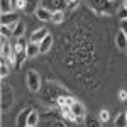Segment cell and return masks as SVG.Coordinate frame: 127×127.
I'll return each mask as SVG.
<instances>
[{"label": "cell", "instance_id": "1", "mask_svg": "<svg viewBox=\"0 0 127 127\" xmlns=\"http://www.w3.org/2000/svg\"><path fill=\"white\" fill-rule=\"evenodd\" d=\"M26 81H27V87L32 93H37L41 90V76L37 71H34V69H29L27 71V76H26Z\"/></svg>", "mask_w": 127, "mask_h": 127}, {"label": "cell", "instance_id": "3", "mask_svg": "<svg viewBox=\"0 0 127 127\" xmlns=\"http://www.w3.org/2000/svg\"><path fill=\"white\" fill-rule=\"evenodd\" d=\"M0 22H2V26H15L17 22H19V14L14 10V12H9V14H2V17H0Z\"/></svg>", "mask_w": 127, "mask_h": 127}, {"label": "cell", "instance_id": "15", "mask_svg": "<svg viewBox=\"0 0 127 127\" xmlns=\"http://www.w3.org/2000/svg\"><path fill=\"white\" fill-rule=\"evenodd\" d=\"M114 126H115V127H127V115H126V112H124V114H119L117 117H115Z\"/></svg>", "mask_w": 127, "mask_h": 127}, {"label": "cell", "instance_id": "9", "mask_svg": "<svg viewBox=\"0 0 127 127\" xmlns=\"http://www.w3.org/2000/svg\"><path fill=\"white\" fill-rule=\"evenodd\" d=\"M37 54H41V48L39 44H36V42H31L27 44V49H26V58H36Z\"/></svg>", "mask_w": 127, "mask_h": 127}, {"label": "cell", "instance_id": "6", "mask_svg": "<svg viewBox=\"0 0 127 127\" xmlns=\"http://www.w3.org/2000/svg\"><path fill=\"white\" fill-rule=\"evenodd\" d=\"M71 114L78 119V120H81V119L87 115V108H85V105H83L81 102H75V103L71 105Z\"/></svg>", "mask_w": 127, "mask_h": 127}, {"label": "cell", "instance_id": "14", "mask_svg": "<svg viewBox=\"0 0 127 127\" xmlns=\"http://www.w3.org/2000/svg\"><path fill=\"white\" fill-rule=\"evenodd\" d=\"M51 46H53V36L49 34L46 39L42 41L39 44V48H41V54H44V53H49V49H51Z\"/></svg>", "mask_w": 127, "mask_h": 127}, {"label": "cell", "instance_id": "26", "mask_svg": "<svg viewBox=\"0 0 127 127\" xmlns=\"http://www.w3.org/2000/svg\"><path fill=\"white\" fill-rule=\"evenodd\" d=\"M120 98H127V93H126V92H120Z\"/></svg>", "mask_w": 127, "mask_h": 127}, {"label": "cell", "instance_id": "21", "mask_svg": "<svg viewBox=\"0 0 127 127\" xmlns=\"http://www.w3.org/2000/svg\"><path fill=\"white\" fill-rule=\"evenodd\" d=\"M0 31H2V37H10V36H14V31H12V27H9V26H2Z\"/></svg>", "mask_w": 127, "mask_h": 127}, {"label": "cell", "instance_id": "7", "mask_svg": "<svg viewBox=\"0 0 127 127\" xmlns=\"http://www.w3.org/2000/svg\"><path fill=\"white\" fill-rule=\"evenodd\" d=\"M27 44H29V42L26 41V37H19V39H17V42L14 44V51H15V54H17V56H22V54L26 56Z\"/></svg>", "mask_w": 127, "mask_h": 127}, {"label": "cell", "instance_id": "12", "mask_svg": "<svg viewBox=\"0 0 127 127\" xmlns=\"http://www.w3.org/2000/svg\"><path fill=\"white\" fill-rule=\"evenodd\" d=\"M41 3V0H26V9L24 12L26 14H36V10L39 9L37 5Z\"/></svg>", "mask_w": 127, "mask_h": 127}, {"label": "cell", "instance_id": "20", "mask_svg": "<svg viewBox=\"0 0 127 127\" xmlns=\"http://www.w3.org/2000/svg\"><path fill=\"white\" fill-rule=\"evenodd\" d=\"M108 119H110V115H108V112L105 110V108H102V110L98 112V120H100L102 124H105V122H107Z\"/></svg>", "mask_w": 127, "mask_h": 127}, {"label": "cell", "instance_id": "18", "mask_svg": "<svg viewBox=\"0 0 127 127\" xmlns=\"http://www.w3.org/2000/svg\"><path fill=\"white\" fill-rule=\"evenodd\" d=\"M2 14H9V12H14V7H12V2L10 0H2Z\"/></svg>", "mask_w": 127, "mask_h": 127}, {"label": "cell", "instance_id": "28", "mask_svg": "<svg viewBox=\"0 0 127 127\" xmlns=\"http://www.w3.org/2000/svg\"><path fill=\"white\" fill-rule=\"evenodd\" d=\"M107 2H114V0H107Z\"/></svg>", "mask_w": 127, "mask_h": 127}, {"label": "cell", "instance_id": "30", "mask_svg": "<svg viewBox=\"0 0 127 127\" xmlns=\"http://www.w3.org/2000/svg\"><path fill=\"white\" fill-rule=\"evenodd\" d=\"M126 51H127V49H126Z\"/></svg>", "mask_w": 127, "mask_h": 127}, {"label": "cell", "instance_id": "25", "mask_svg": "<svg viewBox=\"0 0 127 127\" xmlns=\"http://www.w3.org/2000/svg\"><path fill=\"white\" fill-rule=\"evenodd\" d=\"M66 3H68V5H71V7H75V5L78 3V0H66Z\"/></svg>", "mask_w": 127, "mask_h": 127}, {"label": "cell", "instance_id": "13", "mask_svg": "<svg viewBox=\"0 0 127 127\" xmlns=\"http://www.w3.org/2000/svg\"><path fill=\"white\" fill-rule=\"evenodd\" d=\"M76 100L71 97V95H61V97L58 98V105H61L63 108H66V107H71L73 103H75Z\"/></svg>", "mask_w": 127, "mask_h": 127}, {"label": "cell", "instance_id": "29", "mask_svg": "<svg viewBox=\"0 0 127 127\" xmlns=\"http://www.w3.org/2000/svg\"><path fill=\"white\" fill-rule=\"evenodd\" d=\"M126 115H127V110H126Z\"/></svg>", "mask_w": 127, "mask_h": 127}, {"label": "cell", "instance_id": "16", "mask_svg": "<svg viewBox=\"0 0 127 127\" xmlns=\"http://www.w3.org/2000/svg\"><path fill=\"white\" fill-rule=\"evenodd\" d=\"M37 122H39V115H37L36 110H32L31 115H29V119H27V127H36Z\"/></svg>", "mask_w": 127, "mask_h": 127}, {"label": "cell", "instance_id": "8", "mask_svg": "<svg viewBox=\"0 0 127 127\" xmlns=\"http://www.w3.org/2000/svg\"><path fill=\"white\" fill-rule=\"evenodd\" d=\"M36 17L42 22H51V17H53V12L48 9H44V7H39V9L36 10Z\"/></svg>", "mask_w": 127, "mask_h": 127}, {"label": "cell", "instance_id": "2", "mask_svg": "<svg viewBox=\"0 0 127 127\" xmlns=\"http://www.w3.org/2000/svg\"><path fill=\"white\" fill-rule=\"evenodd\" d=\"M41 3H42L44 9L51 10V12H59L68 5L66 0H41Z\"/></svg>", "mask_w": 127, "mask_h": 127}, {"label": "cell", "instance_id": "24", "mask_svg": "<svg viewBox=\"0 0 127 127\" xmlns=\"http://www.w3.org/2000/svg\"><path fill=\"white\" fill-rule=\"evenodd\" d=\"M87 127H100V124H98V120H95V119H88Z\"/></svg>", "mask_w": 127, "mask_h": 127}, {"label": "cell", "instance_id": "19", "mask_svg": "<svg viewBox=\"0 0 127 127\" xmlns=\"http://www.w3.org/2000/svg\"><path fill=\"white\" fill-rule=\"evenodd\" d=\"M14 10H24L26 9V0H10Z\"/></svg>", "mask_w": 127, "mask_h": 127}, {"label": "cell", "instance_id": "22", "mask_svg": "<svg viewBox=\"0 0 127 127\" xmlns=\"http://www.w3.org/2000/svg\"><path fill=\"white\" fill-rule=\"evenodd\" d=\"M9 73H10V69H9V63L2 61V68H0V76H2V78H5V76H7Z\"/></svg>", "mask_w": 127, "mask_h": 127}, {"label": "cell", "instance_id": "17", "mask_svg": "<svg viewBox=\"0 0 127 127\" xmlns=\"http://www.w3.org/2000/svg\"><path fill=\"white\" fill-rule=\"evenodd\" d=\"M64 20V12L59 10V12H53V17H51V22L53 24H61Z\"/></svg>", "mask_w": 127, "mask_h": 127}, {"label": "cell", "instance_id": "10", "mask_svg": "<svg viewBox=\"0 0 127 127\" xmlns=\"http://www.w3.org/2000/svg\"><path fill=\"white\" fill-rule=\"evenodd\" d=\"M115 44H117L119 49H127V34L120 29L115 36Z\"/></svg>", "mask_w": 127, "mask_h": 127}, {"label": "cell", "instance_id": "5", "mask_svg": "<svg viewBox=\"0 0 127 127\" xmlns=\"http://www.w3.org/2000/svg\"><path fill=\"white\" fill-rule=\"evenodd\" d=\"M31 112H32V108H31V107L24 108V110L20 112L19 115H17V120H15V127H27V119H29Z\"/></svg>", "mask_w": 127, "mask_h": 127}, {"label": "cell", "instance_id": "11", "mask_svg": "<svg viewBox=\"0 0 127 127\" xmlns=\"http://www.w3.org/2000/svg\"><path fill=\"white\" fill-rule=\"evenodd\" d=\"M12 31H14V37H24V32H26V22L24 20H19L15 26H12Z\"/></svg>", "mask_w": 127, "mask_h": 127}, {"label": "cell", "instance_id": "27", "mask_svg": "<svg viewBox=\"0 0 127 127\" xmlns=\"http://www.w3.org/2000/svg\"><path fill=\"white\" fill-rule=\"evenodd\" d=\"M124 9L127 10V0H124Z\"/></svg>", "mask_w": 127, "mask_h": 127}, {"label": "cell", "instance_id": "23", "mask_svg": "<svg viewBox=\"0 0 127 127\" xmlns=\"http://www.w3.org/2000/svg\"><path fill=\"white\" fill-rule=\"evenodd\" d=\"M12 102V92L9 90H3V110H7V102Z\"/></svg>", "mask_w": 127, "mask_h": 127}, {"label": "cell", "instance_id": "4", "mask_svg": "<svg viewBox=\"0 0 127 127\" xmlns=\"http://www.w3.org/2000/svg\"><path fill=\"white\" fill-rule=\"evenodd\" d=\"M49 36V31L46 27H39V29H36L32 34H31V42H36V44H41L42 41L46 39Z\"/></svg>", "mask_w": 127, "mask_h": 127}]
</instances>
